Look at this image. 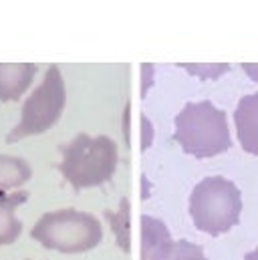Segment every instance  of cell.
Masks as SVG:
<instances>
[{
    "mask_svg": "<svg viewBox=\"0 0 258 260\" xmlns=\"http://www.w3.org/2000/svg\"><path fill=\"white\" fill-rule=\"evenodd\" d=\"M61 155L59 172L75 190L105 184L119 161L117 143L107 135L79 133L61 147Z\"/></svg>",
    "mask_w": 258,
    "mask_h": 260,
    "instance_id": "6da1fadb",
    "label": "cell"
},
{
    "mask_svg": "<svg viewBox=\"0 0 258 260\" xmlns=\"http://www.w3.org/2000/svg\"><path fill=\"white\" fill-rule=\"evenodd\" d=\"M174 139L186 153L196 157H212L224 153L232 145L226 113L212 101L184 105L176 115Z\"/></svg>",
    "mask_w": 258,
    "mask_h": 260,
    "instance_id": "7a4b0ae2",
    "label": "cell"
},
{
    "mask_svg": "<svg viewBox=\"0 0 258 260\" xmlns=\"http://www.w3.org/2000/svg\"><path fill=\"white\" fill-rule=\"evenodd\" d=\"M30 236L45 248L77 254L95 248L103 238V228L93 214L67 208L43 214L33 226Z\"/></svg>",
    "mask_w": 258,
    "mask_h": 260,
    "instance_id": "3957f363",
    "label": "cell"
},
{
    "mask_svg": "<svg viewBox=\"0 0 258 260\" xmlns=\"http://www.w3.org/2000/svg\"><path fill=\"white\" fill-rule=\"evenodd\" d=\"M242 212V196L234 182L212 176L204 178L190 196V214L198 230L218 236L230 230Z\"/></svg>",
    "mask_w": 258,
    "mask_h": 260,
    "instance_id": "277c9868",
    "label": "cell"
},
{
    "mask_svg": "<svg viewBox=\"0 0 258 260\" xmlns=\"http://www.w3.org/2000/svg\"><path fill=\"white\" fill-rule=\"evenodd\" d=\"M64 101H67V93H64L61 69L57 65H51L45 73L43 83L24 101L20 121L6 135V143H16L24 137L51 129L63 113Z\"/></svg>",
    "mask_w": 258,
    "mask_h": 260,
    "instance_id": "5b68a950",
    "label": "cell"
},
{
    "mask_svg": "<svg viewBox=\"0 0 258 260\" xmlns=\"http://www.w3.org/2000/svg\"><path fill=\"white\" fill-rule=\"evenodd\" d=\"M234 123L240 145L248 153L258 155V91L240 99L234 111Z\"/></svg>",
    "mask_w": 258,
    "mask_h": 260,
    "instance_id": "8992f818",
    "label": "cell"
},
{
    "mask_svg": "<svg viewBox=\"0 0 258 260\" xmlns=\"http://www.w3.org/2000/svg\"><path fill=\"white\" fill-rule=\"evenodd\" d=\"M35 75V63H0V101H18Z\"/></svg>",
    "mask_w": 258,
    "mask_h": 260,
    "instance_id": "52a82bcc",
    "label": "cell"
},
{
    "mask_svg": "<svg viewBox=\"0 0 258 260\" xmlns=\"http://www.w3.org/2000/svg\"><path fill=\"white\" fill-rule=\"evenodd\" d=\"M28 200L26 190H16V192H0V246L12 244L20 232H22V222L14 216V210L22 206Z\"/></svg>",
    "mask_w": 258,
    "mask_h": 260,
    "instance_id": "ba28073f",
    "label": "cell"
},
{
    "mask_svg": "<svg viewBox=\"0 0 258 260\" xmlns=\"http://www.w3.org/2000/svg\"><path fill=\"white\" fill-rule=\"evenodd\" d=\"M168 242H172V236L166 224L157 218L143 216L141 218V260H149Z\"/></svg>",
    "mask_w": 258,
    "mask_h": 260,
    "instance_id": "9c48e42d",
    "label": "cell"
},
{
    "mask_svg": "<svg viewBox=\"0 0 258 260\" xmlns=\"http://www.w3.org/2000/svg\"><path fill=\"white\" fill-rule=\"evenodd\" d=\"M33 176L30 166L16 155H2L0 153V192L12 190L28 182Z\"/></svg>",
    "mask_w": 258,
    "mask_h": 260,
    "instance_id": "30bf717a",
    "label": "cell"
},
{
    "mask_svg": "<svg viewBox=\"0 0 258 260\" xmlns=\"http://www.w3.org/2000/svg\"><path fill=\"white\" fill-rule=\"evenodd\" d=\"M149 260H206L204 250L190 240H172Z\"/></svg>",
    "mask_w": 258,
    "mask_h": 260,
    "instance_id": "8fae6325",
    "label": "cell"
},
{
    "mask_svg": "<svg viewBox=\"0 0 258 260\" xmlns=\"http://www.w3.org/2000/svg\"><path fill=\"white\" fill-rule=\"evenodd\" d=\"M105 218L109 220V224H111V228H113L117 246H119L123 252H129V200L127 198L121 200L117 212L107 210V212H105Z\"/></svg>",
    "mask_w": 258,
    "mask_h": 260,
    "instance_id": "7c38bea8",
    "label": "cell"
},
{
    "mask_svg": "<svg viewBox=\"0 0 258 260\" xmlns=\"http://www.w3.org/2000/svg\"><path fill=\"white\" fill-rule=\"evenodd\" d=\"M182 69L190 71L192 75L200 77V79H218L220 75H224L230 65L228 63H208V65H202V63H180Z\"/></svg>",
    "mask_w": 258,
    "mask_h": 260,
    "instance_id": "4fadbf2b",
    "label": "cell"
},
{
    "mask_svg": "<svg viewBox=\"0 0 258 260\" xmlns=\"http://www.w3.org/2000/svg\"><path fill=\"white\" fill-rule=\"evenodd\" d=\"M141 77H143V83H141V97H145L147 95V89H149V85H151V77H153V65L151 63H143L141 65Z\"/></svg>",
    "mask_w": 258,
    "mask_h": 260,
    "instance_id": "5bb4252c",
    "label": "cell"
},
{
    "mask_svg": "<svg viewBox=\"0 0 258 260\" xmlns=\"http://www.w3.org/2000/svg\"><path fill=\"white\" fill-rule=\"evenodd\" d=\"M141 127H143V149L149 147L151 143V137H153V131H151V123L145 115H141Z\"/></svg>",
    "mask_w": 258,
    "mask_h": 260,
    "instance_id": "9a60e30c",
    "label": "cell"
},
{
    "mask_svg": "<svg viewBox=\"0 0 258 260\" xmlns=\"http://www.w3.org/2000/svg\"><path fill=\"white\" fill-rule=\"evenodd\" d=\"M242 69L246 71V75H248L250 79L258 81V63H242Z\"/></svg>",
    "mask_w": 258,
    "mask_h": 260,
    "instance_id": "2e32d148",
    "label": "cell"
},
{
    "mask_svg": "<svg viewBox=\"0 0 258 260\" xmlns=\"http://www.w3.org/2000/svg\"><path fill=\"white\" fill-rule=\"evenodd\" d=\"M244 260H258V248H254V250H250L246 256H244Z\"/></svg>",
    "mask_w": 258,
    "mask_h": 260,
    "instance_id": "e0dca14e",
    "label": "cell"
}]
</instances>
